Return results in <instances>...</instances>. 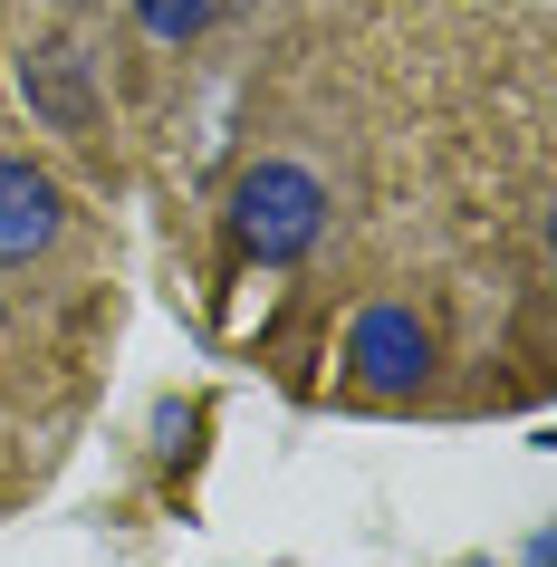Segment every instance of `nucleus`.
<instances>
[{"mask_svg":"<svg viewBox=\"0 0 557 567\" xmlns=\"http://www.w3.org/2000/svg\"><path fill=\"white\" fill-rule=\"evenodd\" d=\"M231 231H240V250L250 260H298L308 240L327 231V193H318V174H298V164H260V174L240 183V203H231Z\"/></svg>","mask_w":557,"mask_h":567,"instance_id":"1","label":"nucleus"},{"mask_svg":"<svg viewBox=\"0 0 557 567\" xmlns=\"http://www.w3.org/2000/svg\"><path fill=\"white\" fill-rule=\"evenodd\" d=\"M20 96H30V116L49 125V135H87V125L106 116L96 59L78 49V39H39V49H20Z\"/></svg>","mask_w":557,"mask_h":567,"instance_id":"2","label":"nucleus"},{"mask_svg":"<svg viewBox=\"0 0 557 567\" xmlns=\"http://www.w3.org/2000/svg\"><path fill=\"white\" fill-rule=\"evenodd\" d=\"M347 365H355V385H375V394H413L433 375V337L413 328V308H365L347 328Z\"/></svg>","mask_w":557,"mask_h":567,"instance_id":"3","label":"nucleus"},{"mask_svg":"<svg viewBox=\"0 0 557 567\" xmlns=\"http://www.w3.org/2000/svg\"><path fill=\"white\" fill-rule=\"evenodd\" d=\"M59 183L39 174V164H20V154H0V269L39 260L49 240H59Z\"/></svg>","mask_w":557,"mask_h":567,"instance_id":"4","label":"nucleus"},{"mask_svg":"<svg viewBox=\"0 0 557 567\" xmlns=\"http://www.w3.org/2000/svg\"><path fill=\"white\" fill-rule=\"evenodd\" d=\"M135 20H145L154 39H193L212 20V0H135Z\"/></svg>","mask_w":557,"mask_h":567,"instance_id":"5","label":"nucleus"}]
</instances>
